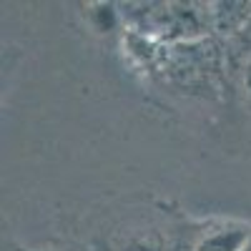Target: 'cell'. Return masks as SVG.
<instances>
[{"instance_id": "6da1fadb", "label": "cell", "mask_w": 251, "mask_h": 251, "mask_svg": "<svg viewBox=\"0 0 251 251\" xmlns=\"http://www.w3.org/2000/svg\"><path fill=\"white\" fill-rule=\"evenodd\" d=\"M251 236V228L244 224H224L206 231L191 251H241Z\"/></svg>"}, {"instance_id": "7a4b0ae2", "label": "cell", "mask_w": 251, "mask_h": 251, "mask_svg": "<svg viewBox=\"0 0 251 251\" xmlns=\"http://www.w3.org/2000/svg\"><path fill=\"white\" fill-rule=\"evenodd\" d=\"M208 8V23L219 35L239 33L251 18V3H214Z\"/></svg>"}, {"instance_id": "3957f363", "label": "cell", "mask_w": 251, "mask_h": 251, "mask_svg": "<svg viewBox=\"0 0 251 251\" xmlns=\"http://www.w3.org/2000/svg\"><path fill=\"white\" fill-rule=\"evenodd\" d=\"M244 93H246V103L251 108V58L246 60V68H244Z\"/></svg>"}, {"instance_id": "277c9868", "label": "cell", "mask_w": 251, "mask_h": 251, "mask_svg": "<svg viewBox=\"0 0 251 251\" xmlns=\"http://www.w3.org/2000/svg\"><path fill=\"white\" fill-rule=\"evenodd\" d=\"M241 251H251V236H249V241H246V246H244Z\"/></svg>"}]
</instances>
